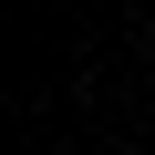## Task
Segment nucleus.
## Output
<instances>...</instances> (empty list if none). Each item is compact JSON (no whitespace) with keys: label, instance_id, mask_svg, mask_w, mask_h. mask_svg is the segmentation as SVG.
Listing matches in <instances>:
<instances>
[]
</instances>
